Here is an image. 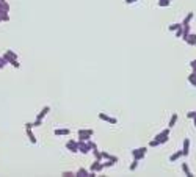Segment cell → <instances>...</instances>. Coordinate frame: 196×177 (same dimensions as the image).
Returning <instances> with one entry per match:
<instances>
[{
    "mask_svg": "<svg viewBox=\"0 0 196 177\" xmlns=\"http://www.w3.org/2000/svg\"><path fill=\"white\" fill-rule=\"evenodd\" d=\"M94 135V130L93 129H80L77 132V137H78V140H82V141H88V140H91V137Z\"/></svg>",
    "mask_w": 196,
    "mask_h": 177,
    "instance_id": "1",
    "label": "cell"
},
{
    "mask_svg": "<svg viewBox=\"0 0 196 177\" xmlns=\"http://www.w3.org/2000/svg\"><path fill=\"white\" fill-rule=\"evenodd\" d=\"M169 130H171V129L168 127V129L162 130L160 133H157V135H155V140L159 141L160 144H165V143H166V141L169 140Z\"/></svg>",
    "mask_w": 196,
    "mask_h": 177,
    "instance_id": "2",
    "label": "cell"
},
{
    "mask_svg": "<svg viewBox=\"0 0 196 177\" xmlns=\"http://www.w3.org/2000/svg\"><path fill=\"white\" fill-rule=\"evenodd\" d=\"M146 152H148V147H138V149H134L132 151V157L137 160H143L146 157Z\"/></svg>",
    "mask_w": 196,
    "mask_h": 177,
    "instance_id": "3",
    "label": "cell"
},
{
    "mask_svg": "<svg viewBox=\"0 0 196 177\" xmlns=\"http://www.w3.org/2000/svg\"><path fill=\"white\" fill-rule=\"evenodd\" d=\"M66 149L69 152H72V154H77L78 152V140L75 141V140H69L68 143H66Z\"/></svg>",
    "mask_w": 196,
    "mask_h": 177,
    "instance_id": "4",
    "label": "cell"
},
{
    "mask_svg": "<svg viewBox=\"0 0 196 177\" xmlns=\"http://www.w3.org/2000/svg\"><path fill=\"white\" fill-rule=\"evenodd\" d=\"M2 57H3V58H5V61L9 64L13 60H17V53H16V52H13V50H6Z\"/></svg>",
    "mask_w": 196,
    "mask_h": 177,
    "instance_id": "5",
    "label": "cell"
},
{
    "mask_svg": "<svg viewBox=\"0 0 196 177\" xmlns=\"http://www.w3.org/2000/svg\"><path fill=\"white\" fill-rule=\"evenodd\" d=\"M99 119L108 122V124H118V119H116V118H111V116H108V115H105V113H99Z\"/></svg>",
    "mask_w": 196,
    "mask_h": 177,
    "instance_id": "6",
    "label": "cell"
},
{
    "mask_svg": "<svg viewBox=\"0 0 196 177\" xmlns=\"http://www.w3.org/2000/svg\"><path fill=\"white\" fill-rule=\"evenodd\" d=\"M102 169H104V165H102V161H99V160H94L93 165L89 166V171H96L97 174H99Z\"/></svg>",
    "mask_w": 196,
    "mask_h": 177,
    "instance_id": "7",
    "label": "cell"
},
{
    "mask_svg": "<svg viewBox=\"0 0 196 177\" xmlns=\"http://www.w3.org/2000/svg\"><path fill=\"white\" fill-rule=\"evenodd\" d=\"M54 135L55 137H68V135H71V130L69 129H55Z\"/></svg>",
    "mask_w": 196,
    "mask_h": 177,
    "instance_id": "8",
    "label": "cell"
},
{
    "mask_svg": "<svg viewBox=\"0 0 196 177\" xmlns=\"http://www.w3.org/2000/svg\"><path fill=\"white\" fill-rule=\"evenodd\" d=\"M184 41H185L188 46H196V35H194V33H188V35L184 38Z\"/></svg>",
    "mask_w": 196,
    "mask_h": 177,
    "instance_id": "9",
    "label": "cell"
},
{
    "mask_svg": "<svg viewBox=\"0 0 196 177\" xmlns=\"http://www.w3.org/2000/svg\"><path fill=\"white\" fill-rule=\"evenodd\" d=\"M182 154H184V157H187L190 154V140L185 138L184 140V146H182Z\"/></svg>",
    "mask_w": 196,
    "mask_h": 177,
    "instance_id": "10",
    "label": "cell"
},
{
    "mask_svg": "<svg viewBox=\"0 0 196 177\" xmlns=\"http://www.w3.org/2000/svg\"><path fill=\"white\" fill-rule=\"evenodd\" d=\"M49 111H50V107H47V105H46V107H43V110L38 113L36 119H41V121H44V118L47 116V113H49Z\"/></svg>",
    "mask_w": 196,
    "mask_h": 177,
    "instance_id": "11",
    "label": "cell"
},
{
    "mask_svg": "<svg viewBox=\"0 0 196 177\" xmlns=\"http://www.w3.org/2000/svg\"><path fill=\"white\" fill-rule=\"evenodd\" d=\"M9 13V5L6 3V0H0V14Z\"/></svg>",
    "mask_w": 196,
    "mask_h": 177,
    "instance_id": "12",
    "label": "cell"
},
{
    "mask_svg": "<svg viewBox=\"0 0 196 177\" xmlns=\"http://www.w3.org/2000/svg\"><path fill=\"white\" fill-rule=\"evenodd\" d=\"M86 175H89V169L86 168H78L75 172V177H86Z\"/></svg>",
    "mask_w": 196,
    "mask_h": 177,
    "instance_id": "13",
    "label": "cell"
},
{
    "mask_svg": "<svg viewBox=\"0 0 196 177\" xmlns=\"http://www.w3.org/2000/svg\"><path fill=\"white\" fill-rule=\"evenodd\" d=\"M193 13H188V14L185 16V19L182 21V27H190V22H191V19H193Z\"/></svg>",
    "mask_w": 196,
    "mask_h": 177,
    "instance_id": "14",
    "label": "cell"
},
{
    "mask_svg": "<svg viewBox=\"0 0 196 177\" xmlns=\"http://www.w3.org/2000/svg\"><path fill=\"white\" fill-rule=\"evenodd\" d=\"M25 132H27V137H28L30 143H32V144H36V137H35L33 130H32V129H25Z\"/></svg>",
    "mask_w": 196,
    "mask_h": 177,
    "instance_id": "15",
    "label": "cell"
},
{
    "mask_svg": "<svg viewBox=\"0 0 196 177\" xmlns=\"http://www.w3.org/2000/svg\"><path fill=\"white\" fill-rule=\"evenodd\" d=\"M177 118H179V116H177V113H174L171 118H169V122H168V127H169V129H173V127L176 126V122H177Z\"/></svg>",
    "mask_w": 196,
    "mask_h": 177,
    "instance_id": "16",
    "label": "cell"
},
{
    "mask_svg": "<svg viewBox=\"0 0 196 177\" xmlns=\"http://www.w3.org/2000/svg\"><path fill=\"white\" fill-rule=\"evenodd\" d=\"M180 157H184V154H182V151H176L173 155H169V161H176V160H179Z\"/></svg>",
    "mask_w": 196,
    "mask_h": 177,
    "instance_id": "17",
    "label": "cell"
},
{
    "mask_svg": "<svg viewBox=\"0 0 196 177\" xmlns=\"http://www.w3.org/2000/svg\"><path fill=\"white\" fill-rule=\"evenodd\" d=\"M182 171H184V174H185L187 177H193V172L190 171V168H188L187 163H182Z\"/></svg>",
    "mask_w": 196,
    "mask_h": 177,
    "instance_id": "18",
    "label": "cell"
},
{
    "mask_svg": "<svg viewBox=\"0 0 196 177\" xmlns=\"http://www.w3.org/2000/svg\"><path fill=\"white\" fill-rule=\"evenodd\" d=\"M138 163H140V160H137V158H134V161H132V165H130V166H129V169H130V171H132V172H134V171H135V169L138 168Z\"/></svg>",
    "mask_w": 196,
    "mask_h": 177,
    "instance_id": "19",
    "label": "cell"
},
{
    "mask_svg": "<svg viewBox=\"0 0 196 177\" xmlns=\"http://www.w3.org/2000/svg\"><path fill=\"white\" fill-rule=\"evenodd\" d=\"M188 81H190V83H191V85H193V86L196 88V75H194L193 72H191V74L188 75Z\"/></svg>",
    "mask_w": 196,
    "mask_h": 177,
    "instance_id": "20",
    "label": "cell"
},
{
    "mask_svg": "<svg viewBox=\"0 0 196 177\" xmlns=\"http://www.w3.org/2000/svg\"><path fill=\"white\" fill-rule=\"evenodd\" d=\"M180 27H182V24H173V25L168 27V30H169V32H176L177 28H180Z\"/></svg>",
    "mask_w": 196,
    "mask_h": 177,
    "instance_id": "21",
    "label": "cell"
},
{
    "mask_svg": "<svg viewBox=\"0 0 196 177\" xmlns=\"http://www.w3.org/2000/svg\"><path fill=\"white\" fill-rule=\"evenodd\" d=\"M102 165H104V168H111V166L115 165V161H111V160H107V161H102Z\"/></svg>",
    "mask_w": 196,
    "mask_h": 177,
    "instance_id": "22",
    "label": "cell"
},
{
    "mask_svg": "<svg viewBox=\"0 0 196 177\" xmlns=\"http://www.w3.org/2000/svg\"><path fill=\"white\" fill-rule=\"evenodd\" d=\"M171 3V0H159V6H168Z\"/></svg>",
    "mask_w": 196,
    "mask_h": 177,
    "instance_id": "23",
    "label": "cell"
},
{
    "mask_svg": "<svg viewBox=\"0 0 196 177\" xmlns=\"http://www.w3.org/2000/svg\"><path fill=\"white\" fill-rule=\"evenodd\" d=\"M61 175H63V177H74L75 172H72V171H64V172H61Z\"/></svg>",
    "mask_w": 196,
    "mask_h": 177,
    "instance_id": "24",
    "label": "cell"
},
{
    "mask_svg": "<svg viewBox=\"0 0 196 177\" xmlns=\"http://www.w3.org/2000/svg\"><path fill=\"white\" fill-rule=\"evenodd\" d=\"M176 36H177V38H182V36H184V27H180V28L176 30Z\"/></svg>",
    "mask_w": 196,
    "mask_h": 177,
    "instance_id": "25",
    "label": "cell"
},
{
    "mask_svg": "<svg viewBox=\"0 0 196 177\" xmlns=\"http://www.w3.org/2000/svg\"><path fill=\"white\" fill-rule=\"evenodd\" d=\"M157 146H160V143H159V141H157L155 138H154L152 141H149V147H157Z\"/></svg>",
    "mask_w": 196,
    "mask_h": 177,
    "instance_id": "26",
    "label": "cell"
},
{
    "mask_svg": "<svg viewBox=\"0 0 196 177\" xmlns=\"http://www.w3.org/2000/svg\"><path fill=\"white\" fill-rule=\"evenodd\" d=\"M39 126H43V121L41 119H35L33 121V127H39Z\"/></svg>",
    "mask_w": 196,
    "mask_h": 177,
    "instance_id": "27",
    "label": "cell"
},
{
    "mask_svg": "<svg viewBox=\"0 0 196 177\" xmlns=\"http://www.w3.org/2000/svg\"><path fill=\"white\" fill-rule=\"evenodd\" d=\"M6 64H8V63L5 61V58H3V57H0V69H3V67H5Z\"/></svg>",
    "mask_w": 196,
    "mask_h": 177,
    "instance_id": "28",
    "label": "cell"
},
{
    "mask_svg": "<svg viewBox=\"0 0 196 177\" xmlns=\"http://www.w3.org/2000/svg\"><path fill=\"white\" fill-rule=\"evenodd\" d=\"M24 129H33V122H25Z\"/></svg>",
    "mask_w": 196,
    "mask_h": 177,
    "instance_id": "29",
    "label": "cell"
},
{
    "mask_svg": "<svg viewBox=\"0 0 196 177\" xmlns=\"http://www.w3.org/2000/svg\"><path fill=\"white\" fill-rule=\"evenodd\" d=\"M187 118H190V119L196 118V111H190V113H187Z\"/></svg>",
    "mask_w": 196,
    "mask_h": 177,
    "instance_id": "30",
    "label": "cell"
},
{
    "mask_svg": "<svg viewBox=\"0 0 196 177\" xmlns=\"http://www.w3.org/2000/svg\"><path fill=\"white\" fill-rule=\"evenodd\" d=\"M190 66H191V69H193V71H196V60H193V61L190 63Z\"/></svg>",
    "mask_w": 196,
    "mask_h": 177,
    "instance_id": "31",
    "label": "cell"
},
{
    "mask_svg": "<svg viewBox=\"0 0 196 177\" xmlns=\"http://www.w3.org/2000/svg\"><path fill=\"white\" fill-rule=\"evenodd\" d=\"M124 2H126L127 5H130V3H135V2H138V0H124Z\"/></svg>",
    "mask_w": 196,
    "mask_h": 177,
    "instance_id": "32",
    "label": "cell"
},
{
    "mask_svg": "<svg viewBox=\"0 0 196 177\" xmlns=\"http://www.w3.org/2000/svg\"><path fill=\"white\" fill-rule=\"evenodd\" d=\"M193 122H194V127H196V118H193Z\"/></svg>",
    "mask_w": 196,
    "mask_h": 177,
    "instance_id": "33",
    "label": "cell"
}]
</instances>
